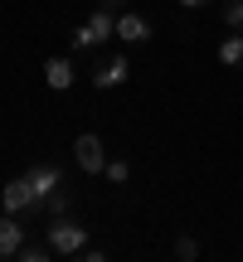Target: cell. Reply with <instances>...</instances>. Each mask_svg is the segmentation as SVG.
Returning a JSON list of instances; mask_svg holds the SVG:
<instances>
[{
	"mask_svg": "<svg viewBox=\"0 0 243 262\" xmlns=\"http://www.w3.org/2000/svg\"><path fill=\"white\" fill-rule=\"evenodd\" d=\"M107 180H112V185H127V175H131V165L127 160H107V170H103Z\"/></svg>",
	"mask_w": 243,
	"mask_h": 262,
	"instance_id": "14",
	"label": "cell"
},
{
	"mask_svg": "<svg viewBox=\"0 0 243 262\" xmlns=\"http://www.w3.org/2000/svg\"><path fill=\"white\" fill-rule=\"evenodd\" d=\"M219 63H224V68H238L243 63V34H238V29L219 44Z\"/></svg>",
	"mask_w": 243,
	"mask_h": 262,
	"instance_id": "10",
	"label": "cell"
},
{
	"mask_svg": "<svg viewBox=\"0 0 243 262\" xmlns=\"http://www.w3.org/2000/svg\"><path fill=\"white\" fill-rule=\"evenodd\" d=\"M0 204H5V214H25V209H44V204H39V189L29 185V175H19V180H5V189H0Z\"/></svg>",
	"mask_w": 243,
	"mask_h": 262,
	"instance_id": "3",
	"label": "cell"
},
{
	"mask_svg": "<svg viewBox=\"0 0 243 262\" xmlns=\"http://www.w3.org/2000/svg\"><path fill=\"white\" fill-rule=\"evenodd\" d=\"M25 224H19V214H0V257H19V248H25Z\"/></svg>",
	"mask_w": 243,
	"mask_h": 262,
	"instance_id": "8",
	"label": "cell"
},
{
	"mask_svg": "<svg viewBox=\"0 0 243 262\" xmlns=\"http://www.w3.org/2000/svg\"><path fill=\"white\" fill-rule=\"evenodd\" d=\"M117 39H121V44H151V19L136 15V10L117 15Z\"/></svg>",
	"mask_w": 243,
	"mask_h": 262,
	"instance_id": "7",
	"label": "cell"
},
{
	"mask_svg": "<svg viewBox=\"0 0 243 262\" xmlns=\"http://www.w3.org/2000/svg\"><path fill=\"white\" fill-rule=\"evenodd\" d=\"M49 248H54L58 257H78L88 248V228L78 224V219H54V224H49Z\"/></svg>",
	"mask_w": 243,
	"mask_h": 262,
	"instance_id": "2",
	"label": "cell"
},
{
	"mask_svg": "<svg viewBox=\"0 0 243 262\" xmlns=\"http://www.w3.org/2000/svg\"><path fill=\"white\" fill-rule=\"evenodd\" d=\"M97 5H121V0H97Z\"/></svg>",
	"mask_w": 243,
	"mask_h": 262,
	"instance_id": "17",
	"label": "cell"
},
{
	"mask_svg": "<svg viewBox=\"0 0 243 262\" xmlns=\"http://www.w3.org/2000/svg\"><path fill=\"white\" fill-rule=\"evenodd\" d=\"M175 257L180 262H195L199 257V243H195V238H175Z\"/></svg>",
	"mask_w": 243,
	"mask_h": 262,
	"instance_id": "15",
	"label": "cell"
},
{
	"mask_svg": "<svg viewBox=\"0 0 243 262\" xmlns=\"http://www.w3.org/2000/svg\"><path fill=\"white\" fill-rule=\"evenodd\" d=\"M127 78H131V63H127V54H112V58H103V63L93 68V83L103 88V93H107V88H121Z\"/></svg>",
	"mask_w": 243,
	"mask_h": 262,
	"instance_id": "5",
	"label": "cell"
},
{
	"mask_svg": "<svg viewBox=\"0 0 243 262\" xmlns=\"http://www.w3.org/2000/svg\"><path fill=\"white\" fill-rule=\"evenodd\" d=\"M185 10H199V5H214V0H180Z\"/></svg>",
	"mask_w": 243,
	"mask_h": 262,
	"instance_id": "16",
	"label": "cell"
},
{
	"mask_svg": "<svg viewBox=\"0 0 243 262\" xmlns=\"http://www.w3.org/2000/svg\"><path fill=\"white\" fill-rule=\"evenodd\" d=\"M19 257H25V262H44V257H54V248H49V243H25Z\"/></svg>",
	"mask_w": 243,
	"mask_h": 262,
	"instance_id": "12",
	"label": "cell"
},
{
	"mask_svg": "<svg viewBox=\"0 0 243 262\" xmlns=\"http://www.w3.org/2000/svg\"><path fill=\"white\" fill-rule=\"evenodd\" d=\"M73 160L88 170V175H103L107 170V150H103V141H97L93 131H83V136L73 141Z\"/></svg>",
	"mask_w": 243,
	"mask_h": 262,
	"instance_id": "4",
	"label": "cell"
},
{
	"mask_svg": "<svg viewBox=\"0 0 243 262\" xmlns=\"http://www.w3.org/2000/svg\"><path fill=\"white\" fill-rule=\"evenodd\" d=\"M73 78H78V68H73V58H49L44 63V83L54 88V93H68V88H73Z\"/></svg>",
	"mask_w": 243,
	"mask_h": 262,
	"instance_id": "9",
	"label": "cell"
},
{
	"mask_svg": "<svg viewBox=\"0 0 243 262\" xmlns=\"http://www.w3.org/2000/svg\"><path fill=\"white\" fill-rule=\"evenodd\" d=\"M107 39H117V15H112V5H97V15L88 19L83 29H73V49L88 54V49L107 44Z\"/></svg>",
	"mask_w": 243,
	"mask_h": 262,
	"instance_id": "1",
	"label": "cell"
},
{
	"mask_svg": "<svg viewBox=\"0 0 243 262\" xmlns=\"http://www.w3.org/2000/svg\"><path fill=\"white\" fill-rule=\"evenodd\" d=\"M25 175H29V185L39 189V204H44L49 194H58V189H64V170H58V165H49V160H39V165H29Z\"/></svg>",
	"mask_w": 243,
	"mask_h": 262,
	"instance_id": "6",
	"label": "cell"
},
{
	"mask_svg": "<svg viewBox=\"0 0 243 262\" xmlns=\"http://www.w3.org/2000/svg\"><path fill=\"white\" fill-rule=\"evenodd\" d=\"M68 209H73V199H68L64 189H58V194H49V199H44V214H49V219H64Z\"/></svg>",
	"mask_w": 243,
	"mask_h": 262,
	"instance_id": "11",
	"label": "cell"
},
{
	"mask_svg": "<svg viewBox=\"0 0 243 262\" xmlns=\"http://www.w3.org/2000/svg\"><path fill=\"white\" fill-rule=\"evenodd\" d=\"M224 25L229 29H243V0H224Z\"/></svg>",
	"mask_w": 243,
	"mask_h": 262,
	"instance_id": "13",
	"label": "cell"
}]
</instances>
